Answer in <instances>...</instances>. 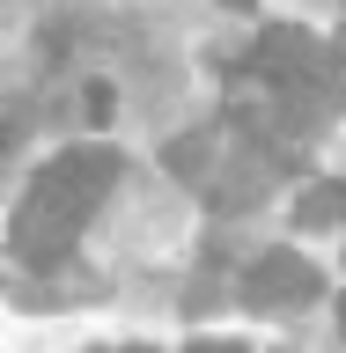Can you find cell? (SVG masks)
Returning a JSON list of instances; mask_svg holds the SVG:
<instances>
[{"label": "cell", "instance_id": "obj_1", "mask_svg": "<svg viewBox=\"0 0 346 353\" xmlns=\"http://www.w3.org/2000/svg\"><path fill=\"white\" fill-rule=\"evenodd\" d=\"M118 148H66L52 154L37 170V184H30V199L15 206V221H8V250H15V265H30V272H59V258L81 243L88 214L104 206V192L118 184Z\"/></svg>", "mask_w": 346, "mask_h": 353}, {"label": "cell", "instance_id": "obj_8", "mask_svg": "<svg viewBox=\"0 0 346 353\" xmlns=\"http://www.w3.org/2000/svg\"><path fill=\"white\" fill-rule=\"evenodd\" d=\"M229 8H251V0H229Z\"/></svg>", "mask_w": 346, "mask_h": 353}, {"label": "cell", "instance_id": "obj_6", "mask_svg": "<svg viewBox=\"0 0 346 353\" xmlns=\"http://www.w3.org/2000/svg\"><path fill=\"white\" fill-rule=\"evenodd\" d=\"M325 96L346 103V44H331V59H325Z\"/></svg>", "mask_w": 346, "mask_h": 353}, {"label": "cell", "instance_id": "obj_7", "mask_svg": "<svg viewBox=\"0 0 346 353\" xmlns=\"http://www.w3.org/2000/svg\"><path fill=\"white\" fill-rule=\"evenodd\" d=\"M192 353H243V346H192Z\"/></svg>", "mask_w": 346, "mask_h": 353}, {"label": "cell", "instance_id": "obj_5", "mask_svg": "<svg viewBox=\"0 0 346 353\" xmlns=\"http://www.w3.org/2000/svg\"><path fill=\"white\" fill-rule=\"evenodd\" d=\"M206 148H214L206 132H192V140H177V148H170V170H177V176H192L199 162H206Z\"/></svg>", "mask_w": 346, "mask_h": 353}, {"label": "cell", "instance_id": "obj_2", "mask_svg": "<svg viewBox=\"0 0 346 353\" xmlns=\"http://www.w3.org/2000/svg\"><path fill=\"white\" fill-rule=\"evenodd\" d=\"M325 44L309 37V30H265L258 37V52H251V74H258V81H273L280 88V96H295V88H309V96H317V88H325Z\"/></svg>", "mask_w": 346, "mask_h": 353}, {"label": "cell", "instance_id": "obj_4", "mask_svg": "<svg viewBox=\"0 0 346 353\" xmlns=\"http://www.w3.org/2000/svg\"><path fill=\"white\" fill-rule=\"evenodd\" d=\"M295 221H302V228H325V221H346V184H325V192H309L302 206H295Z\"/></svg>", "mask_w": 346, "mask_h": 353}, {"label": "cell", "instance_id": "obj_3", "mask_svg": "<svg viewBox=\"0 0 346 353\" xmlns=\"http://www.w3.org/2000/svg\"><path fill=\"white\" fill-rule=\"evenodd\" d=\"M325 294V272L309 258H295V250H265L251 272H243V302L265 309V316H280V309H309Z\"/></svg>", "mask_w": 346, "mask_h": 353}]
</instances>
